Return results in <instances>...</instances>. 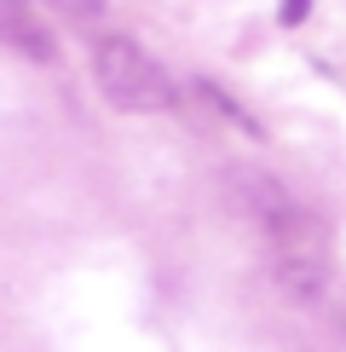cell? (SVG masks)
Returning a JSON list of instances; mask_svg holds the SVG:
<instances>
[{
	"instance_id": "obj_1",
	"label": "cell",
	"mask_w": 346,
	"mask_h": 352,
	"mask_svg": "<svg viewBox=\"0 0 346 352\" xmlns=\"http://www.w3.org/2000/svg\"><path fill=\"white\" fill-rule=\"evenodd\" d=\"M93 76H98V87H104V98L115 110H168L173 104L168 69L127 35H104L93 47Z\"/></svg>"
},
{
	"instance_id": "obj_2",
	"label": "cell",
	"mask_w": 346,
	"mask_h": 352,
	"mask_svg": "<svg viewBox=\"0 0 346 352\" xmlns=\"http://www.w3.org/2000/svg\"><path fill=\"white\" fill-rule=\"evenodd\" d=\"M271 277H277V289L300 306V312H317V306L329 300V266H323V254H277Z\"/></svg>"
},
{
	"instance_id": "obj_5",
	"label": "cell",
	"mask_w": 346,
	"mask_h": 352,
	"mask_svg": "<svg viewBox=\"0 0 346 352\" xmlns=\"http://www.w3.org/2000/svg\"><path fill=\"white\" fill-rule=\"evenodd\" d=\"M41 6H52L58 18H69V23H93V18H104V0H41Z\"/></svg>"
},
{
	"instance_id": "obj_6",
	"label": "cell",
	"mask_w": 346,
	"mask_h": 352,
	"mask_svg": "<svg viewBox=\"0 0 346 352\" xmlns=\"http://www.w3.org/2000/svg\"><path fill=\"white\" fill-rule=\"evenodd\" d=\"M306 18H312V0H283V6H277V23L283 29H300Z\"/></svg>"
},
{
	"instance_id": "obj_4",
	"label": "cell",
	"mask_w": 346,
	"mask_h": 352,
	"mask_svg": "<svg viewBox=\"0 0 346 352\" xmlns=\"http://www.w3.org/2000/svg\"><path fill=\"white\" fill-rule=\"evenodd\" d=\"M191 93H196V98H202V104H208L214 116H220V122L242 127V133H249V139H266V127H260V122H254V116L242 110V104H237V98H231V93H220V87H214V81H202V76H196V81H191Z\"/></svg>"
},
{
	"instance_id": "obj_3",
	"label": "cell",
	"mask_w": 346,
	"mask_h": 352,
	"mask_svg": "<svg viewBox=\"0 0 346 352\" xmlns=\"http://www.w3.org/2000/svg\"><path fill=\"white\" fill-rule=\"evenodd\" d=\"M0 29H6V41L29 58V64H58V41L47 35V23H41L23 0H0Z\"/></svg>"
}]
</instances>
